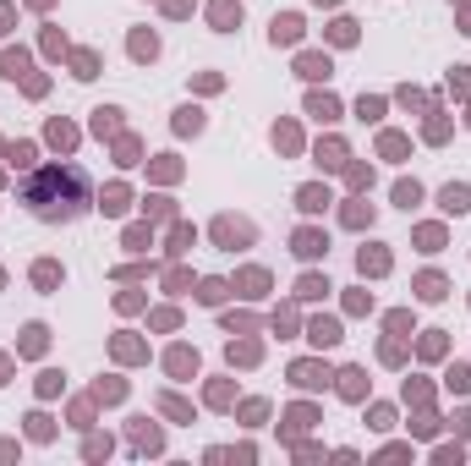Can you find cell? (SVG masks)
Returning a JSON list of instances; mask_svg holds the SVG:
<instances>
[{
    "label": "cell",
    "mask_w": 471,
    "mask_h": 466,
    "mask_svg": "<svg viewBox=\"0 0 471 466\" xmlns=\"http://www.w3.org/2000/svg\"><path fill=\"white\" fill-rule=\"evenodd\" d=\"M22 203L39 214V220H77L88 209V176L77 165H50V170H33L22 181Z\"/></svg>",
    "instance_id": "1"
},
{
    "label": "cell",
    "mask_w": 471,
    "mask_h": 466,
    "mask_svg": "<svg viewBox=\"0 0 471 466\" xmlns=\"http://www.w3.org/2000/svg\"><path fill=\"white\" fill-rule=\"evenodd\" d=\"M439 209H444V214H466L471 209V187L466 181H450V187L439 192Z\"/></svg>",
    "instance_id": "2"
},
{
    "label": "cell",
    "mask_w": 471,
    "mask_h": 466,
    "mask_svg": "<svg viewBox=\"0 0 471 466\" xmlns=\"http://www.w3.org/2000/svg\"><path fill=\"white\" fill-rule=\"evenodd\" d=\"M291 379H296L302 389H323V384H329V368H323V362H296Z\"/></svg>",
    "instance_id": "3"
},
{
    "label": "cell",
    "mask_w": 471,
    "mask_h": 466,
    "mask_svg": "<svg viewBox=\"0 0 471 466\" xmlns=\"http://www.w3.org/2000/svg\"><path fill=\"white\" fill-rule=\"evenodd\" d=\"M214 236H220L225 247H247V241H252V225H247V220H220Z\"/></svg>",
    "instance_id": "4"
},
{
    "label": "cell",
    "mask_w": 471,
    "mask_h": 466,
    "mask_svg": "<svg viewBox=\"0 0 471 466\" xmlns=\"http://www.w3.org/2000/svg\"><path fill=\"white\" fill-rule=\"evenodd\" d=\"M329 203H334L329 187H302V192H296V209H302V214H323Z\"/></svg>",
    "instance_id": "5"
},
{
    "label": "cell",
    "mask_w": 471,
    "mask_h": 466,
    "mask_svg": "<svg viewBox=\"0 0 471 466\" xmlns=\"http://www.w3.org/2000/svg\"><path fill=\"white\" fill-rule=\"evenodd\" d=\"M209 17H214V28H220V33H231L236 22H241V0H214V6H209Z\"/></svg>",
    "instance_id": "6"
},
{
    "label": "cell",
    "mask_w": 471,
    "mask_h": 466,
    "mask_svg": "<svg viewBox=\"0 0 471 466\" xmlns=\"http://www.w3.org/2000/svg\"><path fill=\"white\" fill-rule=\"evenodd\" d=\"M356 269H362V274H390V252H384V247H362V252H356Z\"/></svg>",
    "instance_id": "7"
},
{
    "label": "cell",
    "mask_w": 471,
    "mask_h": 466,
    "mask_svg": "<svg viewBox=\"0 0 471 466\" xmlns=\"http://www.w3.org/2000/svg\"><path fill=\"white\" fill-rule=\"evenodd\" d=\"M323 252H329L323 231H296V258H323Z\"/></svg>",
    "instance_id": "8"
},
{
    "label": "cell",
    "mask_w": 471,
    "mask_h": 466,
    "mask_svg": "<svg viewBox=\"0 0 471 466\" xmlns=\"http://www.w3.org/2000/svg\"><path fill=\"white\" fill-rule=\"evenodd\" d=\"M307 340H313V346H340V324H334V318H313Z\"/></svg>",
    "instance_id": "9"
},
{
    "label": "cell",
    "mask_w": 471,
    "mask_h": 466,
    "mask_svg": "<svg viewBox=\"0 0 471 466\" xmlns=\"http://www.w3.org/2000/svg\"><path fill=\"white\" fill-rule=\"evenodd\" d=\"M340 395H345V400H362V395H367V373H362V368H345V373H340Z\"/></svg>",
    "instance_id": "10"
},
{
    "label": "cell",
    "mask_w": 471,
    "mask_h": 466,
    "mask_svg": "<svg viewBox=\"0 0 471 466\" xmlns=\"http://www.w3.org/2000/svg\"><path fill=\"white\" fill-rule=\"evenodd\" d=\"M0 77H28V50H6V55H0Z\"/></svg>",
    "instance_id": "11"
},
{
    "label": "cell",
    "mask_w": 471,
    "mask_h": 466,
    "mask_svg": "<svg viewBox=\"0 0 471 466\" xmlns=\"http://www.w3.org/2000/svg\"><path fill=\"white\" fill-rule=\"evenodd\" d=\"M302 39V17H274V44H296Z\"/></svg>",
    "instance_id": "12"
},
{
    "label": "cell",
    "mask_w": 471,
    "mask_h": 466,
    "mask_svg": "<svg viewBox=\"0 0 471 466\" xmlns=\"http://www.w3.org/2000/svg\"><path fill=\"white\" fill-rule=\"evenodd\" d=\"M307 115H318V121H334V115H340L334 93H313V99H307Z\"/></svg>",
    "instance_id": "13"
},
{
    "label": "cell",
    "mask_w": 471,
    "mask_h": 466,
    "mask_svg": "<svg viewBox=\"0 0 471 466\" xmlns=\"http://www.w3.org/2000/svg\"><path fill=\"white\" fill-rule=\"evenodd\" d=\"M318 165H323V170H334V165H345V143H340V138H329V143H318Z\"/></svg>",
    "instance_id": "14"
},
{
    "label": "cell",
    "mask_w": 471,
    "mask_h": 466,
    "mask_svg": "<svg viewBox=\"0 0 471 466\" xmlns=\"http://www.w3.org/2000/svg\"><path fill=\"white\" fill-rule=\"evenodd\" d=\"M296 72H302V77H307V82L329 77V55H302V61H296Z\"/></svg>",
    "instance_id": "15"
},
{
    "label": "cell",
    "mask_w": 471,
    "mask_h": 466,
    "mask_svg": "<svg viewBox=\"0 0 471 466\" xmlns=\"http://www.w3.org/2000/svg\"><path fill=\"white\" fill-rule=\"evenodd\" d=\"M44 340H50V329H44V324H28V329H22V351H28V357H39V351H44Z\"/></svg>",
    "instance_id": "16"
},
{
    "label": "cell",
    "mask_w": 471,
    "mask_h": 466,
    "mask_svg": "<svg viewBox=\"0 0 471 466\" xmlns=\"http://www.w3.org/2000/svg\"><path fill=\"white\" fill-rule=\"evenodd\" d=\"M175 132H203V110H198V104L175 110Z\"/></svg>",
    "instance_id": "17"
},
{
    "label": "cell",
    "mask_w": 471,
    "mask_h": 466,
    "mask_svg": "<svg viewBox=\"0 0 471 466\" xmlns=\"http://www.w3.org/2000/svg\"><path fill=\"white\" fill-rule=\"evenodd\" d=\"M170 373H198V351L175 346V351H170Z\"/></svg>",
    "instance_id": "18"
},
{
    "label": "cell",
    "mask_w": 471,
    "mask_h": 466,
    "mask_svg": "<svg viewBox=\"0 0 471 466\" xmlns=\"http://www.w3.org/2000/svg\"><path fill=\"white\" fill-rule=\"evenodd\" d=\"M132 55H137V61H154V55H159V39H154V33H132Z\"/></svg>",
    "instance_id": "19"
},
{
    "label": "cell",
    "mask_w": 471,
    "mask_h": 466,
    "mask_svg": "<svg viewBox=\"0 0 471 466\" xmlns=\"http://www.w3.org/2000/svg\"><path fill=\"white\" fill-rule=\"evenodd\" d=\"M323 291H329V280H318V274H302V286H296V297H302V302H318Z\"/></svg>",
    "instance_id": "20"
},
{
    "label": "cell",
    "mask_w": 471,
    "mask_h": 466,
    "mask_svg": "<svg viewBox=\"0 0 471 466\" xmlns=\"http://www.w3.org/2000/svg\"><path fill=\"white\" fill-rule=\"evenodd\" d=\"M394 203H400V209H416V203H422V187H416V181H400V187H394Z\"/></svg>",
    "instance_id": "21"
},
{
    "label": "cell",
    "mask_w": 471,
    "mask_h": 466,
    "mask_svg": "<svg viewBox=\"0 0 471 466\" xmlns=\"http://www.w3.org/2000/svg\"><path fill=\"white\" fill-rule=\"evenodd\" d=\"M345 225H351V231L373 225V203H351V209H345Z\"/></svg>",
    "instance_id": "22"
},
{
    "label": "cell",
    "mask_w": 471,
    "mask_h": 466,
    "mask_svg": "<svg viewBox=\"0 0 471 466\" xmlns=\"http://www.w3.org/2000/svg\"><path fill=\"white\" fill-rule=\"evenodd\" d=\"M416 297H422V302H439V297H444V280H439V274H422V280H416Z\"/></svg>",
    "instance_id": "23"
},
{
    "label": "cell",
    "mask_w": 471,
    "mask_h": 466,
    "mask_svg": "<svg viewBox=\"0 0 471 466\" xmlns=\"http://www.w3.org/2000/svg\"><path fill=\"white\" fill-rule=\"evenodd\" d=\"M329 39H334V44H356V22H351V17H340V22L329 28Z\"/></svg>",
    "instance_id": "24"
},
{
    "label": "cell",
    "mask_w": 471,
    "mask_h": 466,
    "mask_svg": "<svg viewBox=\"0 0 471 466\" xmlns=\"http://www.w3.org/2000/svg\"><path fill=\"white\" fill-rule=\"evenodd\" d=\"M115 115H121V110H93V132H99V138H110V132L121 127Z\"/></svg>",
    "instance_id": "25"
},
{
    "label": "cell",
    "mask_w": 471,
    "mask_h": 466,
    "mask_svg": "<svg viewBox=\"0 0 471 466\" xmlns=\"http://www.w3.org/2000/svg\"><path fill=\"white\" fill-rule=\"evenodd\" d=\"M99 209H104V214H121V209H126V187H110V192L99 198Z\"/></svg>",
    "instance_id": "26"
},
{
    "label": "cell",
    "mask_w": 471,
    "mask_h": 466,
    "mask_svg": "<svg viewBox=\"0 0 471 466\" xmlns=\"http://www.w3.org/2000/svg\"><path fill=\"white\" fill-rule=\"evenodd\" d=\"M198 302H209V308H220V302H225V280H203V291H198Z\"/></svg>",
    "instance_id": "27"
},
{
    "label": "cell",
    "mask_w": 471,
    "mask_h": 466,
    "mask_svg": "<svg viewBox=\"0 0 471 466\" xmlns=\"http://www.w3.org/2000/svg\"><path fill=\"white\" fill-rule=\"evenodd\" d=\"M132 439H137V450H159V428H148V422H137Z\"/></svg>",
    "instance_id": "28"
},
{
    "label": "cell",
    "mask_w": 471,
    "mask_h": 466,
    "mask_svg": "<svg viewBox=\"0 0 471 466\" xmlns=\"http://www.w3.org/2000/svg\"><path fill=\"white\" fill-rule=\"evenodd\" d=\"M50 143H61V149H72V143H77V132H72L66 121H50Z\"/></svg>",
    "instance_id": "29"
},
{
    "label": "cell",
    "mask_w": 471,
    "mask_h": 466,
    "mask_svg": "<svg viewBox=\"0 0 471 466\" xmlns=\"http://www.w3.org/2000/svg\"><path fill=\"white\" fill-rule=\"evenodd\" d=\"M241 286H247V297H263V286H269V274H263V269H247V274H241Z\"/></svg>",
    "instance_id": "30"
},
{
    "label": "cell",
    "mask_w": 471,
    "mask_h": 466,
    "mask_svg": "<svg viewBox=\"0 0 471 466\" xmlns=\"http://www.w3.org/2000/svg\"><path fill=\"white\" fill-rule=\"evenodd\" d=\"M93 395H99V400H121V395H126V384H121V379H110V384L99 379V389H93Z\"/></svg>",
    "instance_id": "31"
},
{
    "label": "cell",
    "mask_w": 471,
    "mask_h": 466,
    "mask_svg": "<svg viewBox=\"0 0 471 466\" xmlns=\"http://www.w3.org/2000/svg\"><path fill=\"white\" fill-rule=\"evenodd\" d=\"M28 434H33V439H50V417L33 411V417H28Z\"/></svg>",
    "instance_id": "32"
},
{
    "label": "cell",
    "mask_w": 471,
    "mask_h": 466,
    "mask_svg": "<svg viewBox=\"0 0 471 466\" xmlns=\"http://www.w3.org/2000/svg\"><path fill=\"white\" fill-rule=\"evenodd\" d=\"M11 165L28 170V165H33V143H17V149H11Z\"/></svg>",
    "instance_id": "33"
},
{
    "label": "cell",
    "mask_w": 471,
    "mask_h": 466,
    "mask_svg": "<svg viewBox=\"0 0 471 466\" xmlns=\"http://www.w3.org/2000/svg\"><path fill=\"white\" fill-rule=\"evenodd\" d=\"M416 241H422V252H439V241H444V231H439V225H427V231L416 236Z\"/></svg>",
    "instance_id": "34"
},
{
    "label": "cell",
    "mask_w": 471,
    "mask_h": 466,
    "mask_svg": "<svg viewBox=\"0 0 471 466\" xmlns=\"http://www.w3.org/2000/svg\"><path fill=\"white\" fill-rule=\"evenodd\" d=\"M450 389H471V368L455 362V368H450Z\"/></svg>",
    "instance_id": "35"
},
{
    "label": "cell",
    "mask_w": 471,
    "mask_h": 466,
    "mask_svg": "<svg viewBox=\"0 0 471 466\" xmlns=\"http://www.w3.org/2000/svg\"><path fill=\"white\" fill-rule=\"evenodd\" d=\"M378 110H384V99H362V104H356V115H362V121H378Z\"/></svg>",
    "instance_id": "36"
},
{
    "label": "cell",
    "mask_w": 471,
    "mask_h": 466,
    "mask_svg": "<svg viewBox=\"0 0 471 466\" xmlns=\"http://www.w3.org/2000/svg\"><path fill=\"white\" fill-rule=\"evenodd\" d=\"M33 280H39V286H55V280H61V269H55V263H39V269H33Z\"/></svg>",
    "instance_id": "37"
},
{
    "label": "cell",
    "mask_w": 471,
    "mask_h": 466,
    "mask_svg": "<svg viewBox=\"0 0 471 466\" xmlns=\"http://www.w3.org/2000/svg\"><path fill=\"white\" fill-rule=\"evenodd\" d=\"M231 362H258V346L247 340V346H231Z\"/></svg>",
    "instance_id": "38"
},
{
    "label": "cell",
    "mask_w": 471,
    "mask_h": 466,
    "mask_svg": "<svg viewBox=\"0 0 471 466\" xmlns=\"http://www.w3.org/2000/svg\"><path fill=\"white\" fill-rule=\"evenodd\" d=\"M274 143L280 149H296V127H274Z\"/></svg>",
    "instance_id": "39"
},
{
    "label": "cell",
    "mask_w": 471,
    "mask_h": 466,
    "mask_svg": "<svg viewBox=\"0 0 471 466\" xmlns=\"http://www.w3.org/2000/svg\"><path fill=\"white\" fill-rule=\"evenodd\" d=\"M11 17H17V11H11V6H0V33H11Z\"/></svg>",
    "instance_id": "40"
},
{
    "label": "cell",
    "mask_w": 471,
    "mask_h": 466,
    "mask_svg": "<svg viewBox=\"0 0 471 466\" xmlns=\"http://www.w3.org/2000/svg\"><path fill=\"white\" fill-rule=\"evenodd\" d=\"M318 6H340V0H318Z\"/></svg>",
    "instance_id": "41"
}]
</instances>
